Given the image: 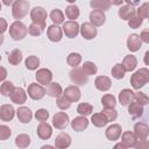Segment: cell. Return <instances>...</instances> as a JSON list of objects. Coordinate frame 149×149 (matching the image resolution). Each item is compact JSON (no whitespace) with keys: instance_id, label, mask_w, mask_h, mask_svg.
<instances>
[{"instance_id":"cell-1","label":"cell","mask_w":149,"mask_h":149,"mask_svg":"<svg viewBox=\"0 0 149 149\" xmlns=\"http://www.w3.org/2000/svg\"><path fill=\"white\" fill-rule=\"evenodd\" d=\"M149 81V70L146 68L139 69L130 78V84L135 90H140Z\"/></svg>"},{"instance_id":"cell-2","label":"cell","mask_w":149,"mask_h":149,"mask_svg":"<svg viewBox=\"0 0 149 149\" xmlns=\"http://www.w3.org/2000/svg\"><path fill=\"white\" fill-rule=\"evenodd\" d=\"M27 31H28L27 27L20 21H15L9 26V35L15 41H20L23 37H26Z\"/></svg>"},{"instance_id":"cell-3","label":"cell","mask_w":149,"mask_h":149,"mask_svg":"<svg viewBox=\"0 0 149 149\" xmlns=\"http://www.w3.org/2000/svg\"><path fill=\"white\" fill-rule=\"evenodd\" d=\"M28 9H29V2L27 0H16L13 5V9H12L14 19H17V20L22 19L23 16L27 15Z\"/></svg>"},{"instance_id":"cell-4","label":"cell","mask_w":149,"mask_h":149,"mask_svg":"<svg viewBox=\"0 0 149 149\" xmlns=\"http://www.w3.org/2000/svg\"><path fill=\"white\" fill-rule=\"evenodd\" d=\"M30 17L34 23L41 24L45 27V19H47V12L42 7H34L30 12Z\"/></svg>"},{"instance_id":"cell-5","label":"cell","mask_w":149,"mask_h":149,"mask_svg":"<svg viewBox=\"0 0 149 149\" xmlns=\"http://www.w3.org/2000/svg\"><path fill=\"white\" fill-rule=\"evenodd\" d=\"M87 77L88 76H86L84 73L83 69H80V68L76 66L74 69H72L70 71V78H71L72 83L77 84V85H85L87 83Z\"/></svg>"},{"instance_id":"cell-6","label":"cell","mask_w":149,"mask_h":149,"mask_svg":"<svg viewBox=\"0 0 149 149\" xmlns=\"http://www.w3.org/2000/svg\"><path fill=\"white\" fill-rule=\"evenodd\" d=\"M45 93H47V91H45L41 85H38V84L33 83V84H30V85L28 86V95H29L31 99H34V100H40V99H42Z\"/></svg>"},{"instance_id":"cell-7","label":"cell","mask_w":149,"mask_h":149,"mask_svg":"<svg viewBox=\"0 0 149 149\" xmlns=\"http://www.w3.org/2000/svg\"><path fill=\"white\" fill-rule=\"evenodd\" d=\"M79 24L76 22V21H68V22H64L63 23V31L65 33V35L70 38H73L78 35L79 33Z\"/></svg>"},{"instance_id":"cell-8","label":"cell","mask_w":149,"mask_h":149,"mask_svg":"<svg viewBox=\"0 0 149 149\" xmlns=\"http://www.w3.org/2000/svg\"><path fill=\"white\" fill-rule=\"evenodd\" d=\"M69 122V115L65 112H58L52 118V125L57 129H64L68 126Z\"/></svg>"},{"instance_id":"cell-9","label":"cell","mask_w":149,"mask_h":149,"mask_svg":"<svg viewBox=\"0 0 149 149\" xmlns=\"http://www.w3.org/2000/svg\"><path fill=\"white\" fill-rule=\"evenodd\" d=\"M80 34L86 40H92L97 36V28L90 22H84L80 28Z\"/></svg>"},{"instance_id":"cell-10","label":"cell","mask_w":149,"mask_h":149,"mask_svg":"<svg viewBox=\"0 0 149 149\" xmlns=\"http://www.w3.org/2000/svg\"><path fill=\"white\" fill-rule=\"evenodd\" d=\"M142 38H141V36L140 35H137V34H132L129 37H128V40H127V48L130 50V51H133V52H135V51H137V50H140V48L142 47Z\"/></svg>"},{"instance_id":"cell-11","label":"cell","mask_w":149,"mask_h":149,"mask_svg":"<svg viewBox=\"0 0 149 149\" xmlns=\"http://www.w3.org/2000/svg\"><path fill=\"white\" fill-rule=\"evenodd\" d=\"M52 79V73L48 69H40L36 72V80L42 85H49Z\"/></svg>"},{"instance_id":"cell-12","label":"cell","mask_w":149,"mask_h":149,"mask_svg":"<svg viewBox=\"0 0 149 149\" xmlns=\"http://www.w3.org/2000/svg\"><path fill=\"white\" fill-rule=\"evenodd\" d=\"M134 134L137 140H146L149 135V126L143 122H137L134 126Z\"/></svg>"},{"instance_id":"cell-13","label":"cell","mask_w":149,"mask_h":149,"mask_svg":"<svg viewBox=\"0 0 149 149\" xmlns=\"http://www.w3.org/2000/svg\"><path fill=\"white\" fill-rule=\"evenodd\" d=\"M106 20V16H105V13L104 10H100V9H94L90 13V21L93 26L95 27H99V26H102V23L105 22Z\"/></svg>"},{"instance_id":"cell-14","label":"cell","mask_w":149,"mask_h":149,"mask_svg":"<svg viewBox=\"0 0 149 149\" xmlns=\"http://www.w3.org/2000/svg\"><path fill=\"white\" fill-rule=\"evenodd\" d=\"M9 97H10L12 101L17 104V105L19 104H23L27 100V94H26V92H24V90L22 87H14V90H13V92H12V94Z\"/></svg>"},{"instance_id":"cell-15","label":"cell","mask_w":149,"mask_h":149,"mask_svg":"<svg viewBox=\"0 0 149 149\" xmlns=\"http://www.w3.org/2000/svg\"><path fill=\"white\" fill-rule=\"evenodd\" d=\"M52 134V129H51V126L47 122H41L37 127V135L40 139L42 140H48Z\"/></svg>"},{"instance_id":"cell-16","label":"cell","mask_w":149,"mask_h":149,"mask_svg":"<svg viewBox=\"0 0 149 149\" xmlns=\"http://www.w3.org/2000/svg\"><path fill=\"white\" fill-rule=\"evenodd\" d=\"M48 37L52 42H59L62 40V28L58 27L57 24H52L48 28Z\"/></svg>"},{"instance_id":"cell-17","label":"cell","mask_w":149,"mask_h":149,"mask_svg":"<svg viewBox=\"0 0 149 149\" xmlns=\"http://www.w3.org/2000/svg\"><path fill=\"white\" fill-rule=\"evenodd\" d=\"M88 126V120L85 116H77L71 121V127L76 132H81Z\"/></svg>"},{"instance_id":"cell-18","label":"cell","mask_w":149,"mask_h":149,"mask_svg":"<svg viewBox=\"0 0 149 149\" xmlns=\"http://www.w3.org/2000/svg\"><path fill=\"white\" fill-rule=\"evenodd\" d=\"M63 94H64L69 100H71L72 102H73V101H78V100L80 99V90H79L77 86H74V85L66 87Z\"/></svg>"},{"instance_id":"cell-19","label":"cell","mask_w":149,"mask_h":149,"mask_svg":"<svg viewBox=\"0 0 149 149\" xmlns=\"http://www.w3.org/2000/svg\"><path fill=\"white\" fill-rule=\"evenodd\" d=\"M121 135V126L120 125H111L106 129V137L111 141H115L120 137Z\"/></svg>"},{"instance_id":"cell-20","label":"cell","mask_w":149,"mask_h":149,"mask_svg":"<svg viewBox=\"0 0 149 149\" xmlns=\"http://www.w3.org/2000/svg\"><path fill=\"white\" fill-rule=\"evenodd\" d=\"M70 144H71V137H70L69 134H66V133H61V134L57 135V137H56V140H55V146H56L57 148H61V149L68 148Z\"/></svg>"},{"instance_id":"cell-21","label":"cell","mask_w":149,"mask_h":149,"mask_svg":"<svg viewBox=\"0 0 149 149\" xmlns=\"http://www.w3.org/2000/svg\"><path fill=\"white\" fill-rule=\"evenodd\" d=\"M14 118V108L12 105H2L0 107V119L2 121H10Z\"/></svg>"},{"instance_id":"cell-22","label":"cell","mask_w":149,"mask_h":149,"mask_svg":"<svg viewBox=\"0 0 149 149\" xmlns=\"http://www.w3.org/2000/svg\"><path fill=\"white\" fill-rule=\"evenodd\" d=\"M111 79L106 76H99L95 78V81H94V85L95 87L99 90V91H107L109 90L111 87Z\"/></svg>"},{"instance_id":"cell-23","label":"cell","mask_w":149,"mask_h":149,"mask_svg":"<svg viewBox=\"0 0 149 149\" xmlns=\"http://www.w3.org/2000/svg\"><path fill=\"white\" fill-rule=\"evenodd\" d=\"M16 114H17V119H19L22 123H28V122H30V120H31V118H33L31 111H30L28 107H20V108L16 111Z\"/></svg>"},{"instance_id":"cell-24","label":"cell","mask_w":149,"mask_h":149,"mask_svg":"<svg viewBox=\"0 0 149 149\" xmlns=\"http://www.w3.org/2000/svg\"><path fill=\"white\" fill-rule=\"evenodd\" d=\"M128 112H129V114L134 119L135 118H139V116H141L143 114V105L134 100L133 102H130V105L128 107Z\"/></svg>"},{"instance_id":"cell-25","label":"cell","mask_w":149,"mask_h":149,"mask_svg":"<svg viewBox=\"0 0 149 149\" xmlns=\"http://www.w3.org/2000/svg\"><path fill=\"white\" fill-rule=\"evenodd\" d=\"M134 15H135L134 6L126 5V6H121V8L119 9V16H120L122 20H129V19L133 17Z\"/></svg>"},{"instance_id":"cell-26","label":"cell","mask_w":149,"mask_h":149,"mask_svg":"<svg viewBox=\"0 0 149 149\" xmlns=\"http://www.w3.org/2000/svg\"><path fill=\"white\" fill-rule=\"evenodd\" d=\"M91 121H92V123L95 126V127H105L109 121H108V119L106 118V115L101 112V113H95V114H93L92 115V118H91Z\"/></svg>"},{"instance_id":"cell-27","label":"cell","mask_w":149,"mask_h":149,"mask_svg":"<svg viewBox=\"0 0 149 149\" xmlns=\"http://www.w3.org/2000/svg\"><path fill=\"white\" fill-rule=\"evenodd\" d=\"M133 99H134V92L128 90V88L122 90L120 92V94H119V100H120L121 105H123V106L128 105Z\"/></svg>"},{"instance_id":"cell-28","label":"cell","mask_w":149,"mask_h":149,"mask_svg":"<svg viewBox=\"0 0 149 149\" xmlns=\"http://www.w3.org/2000/svg\"><path fill=\"white\" fill-rule=\"evenodd\" d=\"M136 136L134 133L132 132H125L122 134V143L127 147V148H132V147H135L136 144Z\"/></svg>"},{"instance_id":"cell-29","label":"cell","mask_w":149,"mask_h":149,"mask_svg":"<svg viewBox=\"0 0 149 149\" xmlns=\"http://www.w3.org/2000/svg\"><path fill=\"white\" fill-rule=\"evenodd\" d=\"M63 93L62 91V87L59 84L57 83H50L48 85V88H47V94L52 97V98H58L61 94Z\"/></svg>"},{"instance_id":"cell-30","label":"cell","mask_w":149,"mask_h":149,"mask_svg":"<svg viewBox=\"0 0 149 149\" xmlns=\"http://www.w3.org/2000/svg\"><path fill=\"white\" fill-rule=\"evenodd\" d=\"M122 65L125 66L126 71H133V70L136 68V65H137L136 57H135V56H133V55H127V56L123 58Z\"/></svg>"},{"instance_id":"cell-31","label":"cell","mask_w":149,"mask_h":149,"mask_svg":"<svg viewBox=\"0 0 149 149\" xmlns=\"http://www.w3.org/2000/svg\"><path fill=\"white\" fill-rule=\"evenodd\" d=\"M15 144L19 148H27L30 144V137L27 134H20L15 139Z\"/></svg>"},{"instance_id":"cell-32","label":"cell","mask_w":149,"mask_h":149,"mask_svg":"<svg viewBox=\"0 0 149 149\" xmlns=\"http://www.w3.org/2000/svg\"><path fill=\"white\" fill-rule=\"evenodd\" d=\"M90 5L94 9H100V10H107L111 7V3L105 1V0H91Z\"/></svg>"},{"instance_id":"cell-33","label":"cell","mask_w":149,"mask_h":149,"mask_svg":"<svg viewBox=\"0 0 149 149\" xmlns=\"http://www.w3.org/2000/svg\"><path fill=\"white\" fill-rule=\"evenodd\" d=\"M21 61H22V54L19 49H14L8 56V62L12 65H17Z\"/></svg>"},{"instance_id":"cell-34","label":"cell","mask_w":149,"mask_h":149,"mask_svg":"<svg viewBox=\"0 0 149 149\" xmlns=\"http://www.w3.org/2000/svg\"><path fill=\"white\" fill-rule=\"evenodd\" d=\"M125 73H126V69L122 64H115L113 68H112V76L115 78V79H121L125 77Z\"/></svg>"},{"instance_id":"cell-35","label":"cell","mask_w":149,"mask_h":149,"mask_svg":"<svg viewBox=\"0 0 149 149\" xmlns=\"http://www.w3.org/2000/svg\"><path fill=\"white\" fill-rule=\"evenodd\" d=\"M92 111H93L92 105H90V104H87V102H81V104H79L78 107H77V112H78L79 114L84 115V116L90 115V114L92 113Z\"/></svg>"},{"instance_id":"cell-36","label":"cell","mask_w":149,"mask_h":149,"mask_svg":"<svg viewBox=\"0 0 149 149\" xmlns=\"http://www.w3.org/2000/svg\"><path fill=\"white\" fill-rule=\"evenodd\" d=\"M50 19L55 24H59V23H64V15L59 9H54L50 13Z\"/></svg>"},{"instance_id":"cell-37","label":"cell","mask_w":149,"mask_h":149,"mask_svg":"<svg viewBox=\"0 0 149 149\" xmlns=\"http://www.w3.org/2000/svg\"><path fill=\"white\" fill-rule=\"evenodd\" d=\"M68 64L72 68H76L77 65H79V63L81 62V56L77 52H71L69 56H68V59H66Z\"/></svg>"},{"instance_id":"cell-38","label":"cell","mask_w":149,"mask_h":149,"mask_svg":"<svg viewBox=\"0 0 149 149\" xmlns=\"http://www.w3.org/2000/svg\"><path fill=\"white\" fill-rule=\"evenodd\" d=\"M101 102H102V106L105 108H114L116 101H115V98L112 95V94H105L102 98H101Z\"/></svg>"},{"instance_id":"cell-39","label":"cell","mask_w":149,"mask_h":149,"mask_svg":"<svg viewBox=\"0 0 149 149\" xmlns=\"http://www.w3.org/2000/svg\"><path fill=\"white\" fill-rule=\"evenodd\" d=\"M81 69H83V71H84V73H85L86 76L95 74V73H97V70H98L97 66H95V64L92 63V62H85V63L83 64Z\"/></svg>"},{"instance_id":"cell-40","label":"cell","mask_w":149,"mask_h":149,"mask_svg":"<svg viewBox=\"0 0 149 149\" xmlns=\"http://www.w3.org/2000/svg\"><path fill=\"white\" fill-rule=\"evenodd\" d=\"M65 15L68 16V19L70 20H74L79 16V8L77 6H68L65 9Z\"/></svg>"},{"instance_id":"cell-41","label":"cell","mask_w":149,"mask_h":149,"mask_svg":"<svg viewBox=\"0 0 149 149\" xmlns=\"http://www.w3.org/2000/svg\"><path fill=\"white\" fill-rule=\"evenodd\" d=\"M44 26H41V24H37V23H31L29 27H28V33L30 34V35H33V36H38V35H41L42 33H43V30H44Z\"/></svg>"},{"instance_id":"cell-42","label":"cell","mask_w":149,"mask_h":149,"mask_svg":"<svg viewBox=\"0 0 149 149\" xmlns=\"http://www.w3.org/2000/svg\"><path fill=\"white\" fill-rule=\"evenodd\" d=\"M24 64H26V68L27 69H29V70H36L37 66L40 65V59L36 56H29L26 59Z\"/></svg>"},{"instance_id":"cell-43","label":"cell","mask_w":149,"mask_h":149,"mask_svg":"<svg viewBox=\"0 0 149 149\" xmlns=\"http://www.w3.org/2000/svg\"><path fill=\"white\" fill-rule=\"evenodd\" d=\"M14 90V85L10 83V81H3L1 84V87H0V92L2 95H10L12 92Z\"/></svg>"},{"instance_id":"cell-44","label":"cell","mask_w":149,"mask_h":149,"mask_svg":"<svg viewBox=\"0 0 149 149\" xmlns=\"http://www.w3.org/2000/svg\"><path fill=\"white\" fill-rule=\"evenodd\" d=\"M57 106L61 108V109H66V108H69L70 107V105H71V100H69L64 94L62 95V97H58L57 98Z\"/></svg>"},{"instance_id":"cell-45","label":"cell","mask_w":149,"mask_h":149,"mask_svg":"<svg viewBox=\"0 0 149 149\" xmlns=\"http://www.w3.org/2000/svg\"><path fill=\"white\" fill-rule=\"evenodd\" d=\"M137 15L142 19L144 17H149V2L142 3L139 8H137Z\"/></svg>"},{"instance_id":"cell-46","label":"cell","mask_w":149,"mask_h":149,"mask_svg":"<svg viewBox=\"0 0 149 149\" xmlns=\"http://www.w3.org/2000/svg\"><path fill=\"white\" fill-rule=\"evenodd\" d=\"M134 100L142 105H147L149 102V98L143 92H134Z\"/></svg>"},{"instance_id":"cell-47","label":"cell","mask_w":149,"mask_h":149,"mask_svg":"<svg viewBox=\"0 0 149 149\" xmlns=\"http://www.w3.org/2000/svg\"><path fill=\"white\" fill-rule=\"evenodd\" d=\"M35 118H36L37 121H41V122L47 121L48 118H49V112H48L47 109H44V108L37 109V112L35 113Z\"/></svg>"},{"instance_id":"cell-48","label":"cell","mask_w":149,"mask_h":149,"mask_svg":"<svg viewBox=\"0 0 149 149\" xmlns=\"http://www.w3.org/2000/svg\"><path fill=\"white\" fill-rule=\"evenodd\" d=\"M142 22H143V19L142 17H140L139 15L137 16H133V17H130L129 20H128V26L130 27V28H139L141 24H142Z\"/></svg>"},{"instance_id":"cell-49","label":"cell","mask_w":149,"mask_h":149,"mask_svg":"<svg viewBox=\"0 0 149 149\" xmlns=\"http://www.w3.org/2000/svg\"><path fill=\"white\" fill-rule=\"evenodd\" d=\"M102 113L106 115V118L108 119V121H114L118 116V112L114 108H104Z\"/></svg>"},{"instance_id":"cell-50","label":"cell","mask_w":149,"mask_h":149,"mask_svg":"<svg viewBox=\"0 0 149 149\" xmlns=\"http://www.w3.org/2000/svg\"><path fill=\"white\" fill-rule=\"evenodd\" d=\"M9 136H10V129L7 126H5V125L0 126V140L1 141H5Z\"/></svg>"},{"instance_id":"cell-51","label":"cell","mask_w":149,"mask_h":149,"mask_svg":"<svg viewBox=\"0 0 149 149\" xmlns=\"http://www.w3.org/2000/svg\"><path fill=\"white\" fill-rule=\"evenodd\" d=\"M135 148L136 149H146V148H149V141H147V140H140V142L135 144Z\"/></svg>"},{"instance_id":"cell-52","label":"cell","mask_w":149,"mask_h":149,"mask_svg":"<svg viewBox=\"0 0 149 149\" xmlns=\"http://www.w3.org/2000/svg\"><path fill=\"white\" fill-rule=\"evenodd\" d=\"M141 38H142V41H143V42L149 43V29L143 30V31L141 33Z\"/></svg>"},{"instance_id":"cell-53","label":"cell","mask_w":149,"mask_h":149,"mask_svg":"<svg viewBox=\"0 0 149 149\" xmlns=\"http://www.w3.org/2000/svg\"><path fill=\"white\" fill-rule=\"evenodd\" d=\"M123 1H126L128 5H130V6H136V5H139L140 3V0H123Z\"/></svg>"},{"instance_id":"cell-54","label":"cell","mask_w":149,"mask_h":149,"mask_svg":"<svg viewBox=\"0 0 149 149\" xmlns=\"http://www.w3.org/2000/svg\"><path fill=\"white\" fill-rule=\"evenodd\" d=\"M105 1L109 2L111 5H115V6H119V5H121V2H122L123 0H105Z\"/></svg>"},{"instance_id":"cell-55","label":"cell","mask_w":149,"mask_h":149,"mask_svg":"<svg viewBox=\"0 0 149 149\" xmlns=\"http://www.w3.org/2000/svg\"><path fill=\"white\" fill-rule=\"evenodd\" d=\"M143 61H144V64H146V65H149V51H146Z\"/></svg>"},{"instance_id":"cell-56","label":"cell","mask_w":149,"mask_h":149,"mask_svg":"<svg viewBox=\"0 0 149 149\" xmlns=\"http://www.w3.org/2000/svg\"><path fill=\"white\" fill-rule=\"evenodd\" d=\"M16 0H2V2H3V5H6V6H9V5H12L13 2H15Z\"/></svg>"},{"instance_id":"cell-57","label":"cell","mask_w":149,"mask_h":149,"mask_svg":"<svg viewBox=\"0 0 149 149\" xmlns=\"http://www.w3.org/2000/svg\"><path fill=\"white\" fill-rule=\"evenodd\" d=\"M0 21H1V23H2V27H1V33H3V31L6 30V21H5L3 19H1Z\"/></svg>"},{"instance_id":"cell-58","label":"cell","mask_w":149,"mask_h":149,"mask_svg":"<svg viewBox=\"0 0 149 149\" xmlns=\"http://www.w3.org/2000/svg\"><path fill=\"white\" fill-rule=\"evenodd\" d=\"M5 78H6V70L3 68H1V77H0V79L3 80Z\"/></svg>"},{"instance_id":"cell-59","label":"cell","mask_w":149,"mask_h":149,"mask_svg":"<svg viewBox=\"0 0 149 149\" xmlns=\"http://www.w3.org/2000/svg\"><path fill=\"white\" fill-rule=\"evenodd\" d=\"M114 148H121V149H125V148H127L123 143H118V144H115V147Z\"/></svg>"},{"instance_id":"cell-60","label":"cell","mask_w":149,"mask_h":149,"mask_svg":"<svg viewBox=\"0 0 149 149\" xmlns=\"http://www.w3.org/2000/svg\"><path fill=\"white\" fill-rule=\"evenodd\" d=\"M66 1H69V2H74L76 0H66Z\"/></svg>"}]
</instances>
